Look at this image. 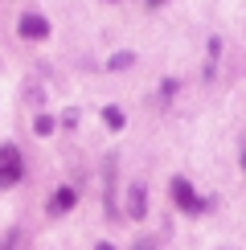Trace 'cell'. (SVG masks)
Listing matches in <instances>:
<instances>
[{
    "mask_svg": "<svg viewBox=\"0 0 246 250\" xmlns=\"http://www.w3.org/2000/svg\"><path fill=\"white\" fill-rule=\"evenodd\" d=\"M20 176H25L20 148H13V144H0V189H13Z\"/></svg>",
    "mask_w": 246,
    "mask_h": 250,
    "instance_id": "cell-1",
    "label": "cell"
},
{
    "mask_svg": "<svg viewBox=\"0 0 246 250\" xmlns=\"http://www.w3.org/2000/svg\"><path fill=\"white\" fill-rule=\"evenodd\" d=\"M172 201H177L184 213H201V209H205V201L193 193V185L184 181V176H177V181H172Z\"/></svg>",
    "mask_w": 246,
    "mask_h": 250,
    "instance_id": "cell-2",
    "label": "cell"
},
{
    "mask_svg": "<svg viewBox=\"0 0 246 250\" xmlns=\"http://www.w3.org/2000/svg\"><path fill=\"white\" fill-rule=\"evenodd\" d=\"M17 33L25 37V41H45L49 37V21L37 17V13H25V17L17 21Z\"/></svg>",
    "mask_w": 246,
    "mask_h": 250,
    "instance_id": "cell-3",
    "label": "cell"
},
{
    "mask_svg": "<svg viewBox=\"0 0 246 250\" xmlns=\"http://www.w3.org/2000/svg\"><path fill=\"white\" fill-rule=\"evenodd\" d=\"M127 217H136V222L148 217V189L144 185H131L127 189Z\"/></svg>",
    "mask_w": 246,
    "mask_h": 250,
    "instance_id": "cell-4",
    "label": "cell"
},
{
    "mask_svg": "<svg viewBox=\"0 0 246 250\" xmlns=\"http://www.w3.org/2000/svg\"><path fill=\"white\" fill-rule=\"evenodd\" d=\"M74 201H78V193L70 189V185H62V189L49 197V213H66V209H74Z\"/></svg>",
    "mask_w": 246,
    "mask_h": 250,
    "instance_id": "cell-5",
    "label": "cell"
},
{
    "mask_svg": "<svg viewBox=\"0 0 246 250\" xmlns=\"http://www.w3.org/2000/svg\"><path fill=\"white\" fill-rule=\"evenodd\" d=\"M102 123H107L111 131H119V127H123V111H119V107H102Z\"/></svg>",
    "mask_w": 246,
    "mask_h": 250,
    "instance_id": "cell-6",
    "label": "cell"
},
{
    "mask_svg": "<svg viewBox=\"0 0 246 250\" xmlns=\"http://www.w3.org/2000/svg\"><path fill=\"white\" fill-rule=\"evenodd\" d=\"M131 62H136V58H131V54H115V58H111V62H107V66H111V70H127V66H131Z\"/></svg>",
    "mask_w": 246,
    "mask_h": 250,
    "instance_id": "cell-7",
    "label": "cell"
},
{
    "mask_svg": "<svg viewBox=\"0 0 246 250\" xmlns=\"http://www.w3.org/2000/svg\"><path fill=\"white\" fill-rule=\"evenodd\" d=\"M33 131H37V135H49V131H54V119H49V115H41V119L33 123Z\"/></svg>",
    "mask_w": 246,
    "mask_h": 250,
    "instance_id": "cell-8",
    "label": "cell"
},
{
    "mask_svg": "<svg viewBox=\"0 0 246 250\" xmlns=\"http://www.w3.org/2000/svg\"><path fill=\"white\" fill-rule=\"evenodd\" d=\"M95 250H115V246H111V242H99V246H95Z\"/></svg>",
    "mask_w": 246,
    "mask_h": 250,
    "instance_id": "cell-9",
    "label": "cell"
},
{
    "mask_svg": "<svg viewBox=\"0 0 246 250\" xmlns=\"http://www.w3.org/2000/svg\"><path fill=\"white\" fill-rule=\"evenodd\" d=\"M160 4H164V0H148V8H160Z\"/></svg>",
    "mask_w": 246,
    "mask_h": 250,
    "instance_id": "cell-10",
    "label": "cell"
},
{
    "mask_svg": "<svg viewBox=\"0 0 246 250\" xmlns=\"http://www.w3.org/2000/svg\"><path fill=\"white\" fill-rule=\"evenodd\" d=\"M242 164H246V144H242Z\"/></svg>",
    "mask_w": 246,
    "mask_h": 250,
    "instance_id": "cell-11",
    "label": "cell"
}]
</instances>
